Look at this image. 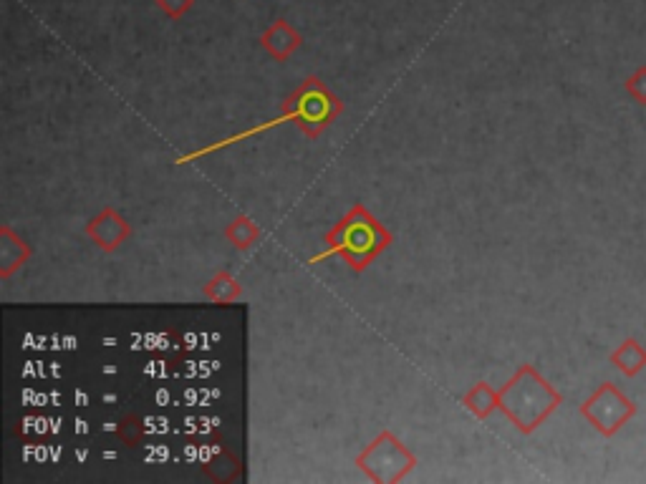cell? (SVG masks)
<instances>
[{"label":"cell","mask_w":646,"mask_h":484,"mask_svg":"<svg viewBox=\"0 0 646 484\" xmlns=\"http://www.w3.org/2000/svg\"><path fill=\"white\" fill-rule=\"evenodd\" d=\"M563 396L525 363L500 389V411L513 421L520 434H533L561 406Z\"/></svg>","instance_id":"obj_1"},{"label":"cell","mask_w":646,"mask_h":484,"mask_svg":"<svg viewBox=\"0 0 646 484\" xmlns=\"http://www.w3.org/2000/svg\"><path fill=\"white\" fill-rule=\"evenodd\" d=\"M326 255H339L346 265L361 273L392 245V232L376 220L364 205H354L326 232Z\"/></svg>","instance_id":"obj_2"},{"label":"cell","mask_w":646,"mask_h":484,"mask_svg":"<svg viewBox=\"0 0 646 484\" xmlns=\"http://www.w3.org/2000/svg\"><path fill=\"white\" fill-rule=\"evenodd\" d=\"M344 104L316 76H308L298 89L283 101V121H291L306 137L316 139L339 119Z\"/></svg>","instance_id":"obj_3"},{"label":"cell","mask_w":646,"mask_h":484,"mask_svg":"<svg viewBox=\"0 0 646 484\" xmlns=\"http://www.w3.org/2000/svg\"><path fill=\"white\" fill-rule=\"evenodd\" d=\"M356 467L371 479V482L387 484L399 482L417 467V457L394 437L389 429L376 434L374 442L356 457Z\"/></svg>","instance_id":"obj_4"},{"label":"cell","mask_w":646,"mask_h":484,"mask_svg":"<svg viewBox=\"0 0 646 484\" xmlns=\"http://www.w3.org/2000/svg\"><path fill=\"white\" fill-rule=\"evenodd\" d=\"M636 406L624 391L614 384H601L594 394L581 404V416L604 437H614L626 421L634 419Z\"/></svg>","instance_id":"obj_5"},{"label":"cell","mask_w":646,"mask_h":484,"mask_svg":"<svg viewBox=\"0 0 646 484\" xmlns=\"http://www.w3.org/2000/svg\"><path fill=\"white\" fill-rule=\"evenodd\" d=\"M86 235L91 237V242H94L96 248H101L104 253H114L122 242L129 240L132 225H129L127 217L119 215L114 207H104L94 220H89Z\"/></svg>","instance_id":"obj_6"},{"label":"cell","mask_w":646,"mask_h":484,"mask_svg":"<svg viewBox=\"0 0 646 484\" xmlns=\"http://www.w3.org/2000/svg\"><path fill=\"white\" fill-rule=\"evenodd\" d=\"M301 43H303L301 33H298L288 21H276L268 31L263 33V36H260V46L271 53L276 61H288V58L298 51Z\"/></svg>","instance_id":"obj_7"},{"label":"cell","mask_w":646,"mask_h":484,"mask_svg":"<svg viewBox=\"0 0 646 484\" xmlns=\"http://www.w3.org/2000/svg\"><path fill=\"white\" fill-rule=\"evenodd\" d=\"M28 258H31V248L11 227H3L0 230V278H8L13 270L26 265Z\"/></svg>","instance_id":"obj_8"},{"label":"cell","mask_w":646,"mask_h":484,"mask_svg":"<svg viewBox=\"0 0 646 484\" xmlns=\"http://www.w3.org/2000/svg\"><path fill=\"white\" fill-rule=\"evenodd\" d=\"M611 363H614L621 374L634 379L636 374H641V371L646 369V348L641 346L636 338H626V341L611 353Z\"/></svg>","instance_id":"obj_9"},{"label":"cell","mask_w":646,"mask_h":484,"mask_svg":"<svg viewBox=\"0 0 646 484\" xmlns=\"http://www.w3.org/2000/svg\"><path fill=\"white\" fill-rule=\"evenodd\" d=\"M462 404H465L477 419H488L495 409H500V391H495L490 384H477L462 396Z\"/></svg>","instance_id":"obj_10"},{"label":"cell","mask_w":646,"mask_h":484,"mask_svg":"<svg viewBox=\"0 0 646 484\" xmlns=\"http://www.w3.org/2000/svg\"><path fill=\"white\" fill-rule=\"evenodd\" d=\"M225 237H228V242L233 245V248L248 250L253 248L255 242H260L263 232H260V227L255 225L248 215H238L228 227H225Z\"/></svg>","instance_id":"obj_11"},{"label":"cell","mask_w":646,"mask_h":484,"mask_svg":"<svg viewBox=\"0 0 646 484\" xmlns=\"http://www.w3.org/2000/svg\"><path fill=\"white\" fill-rule=\"evenodd\" d=\"M243 288H240L238 280L228 273V270H220L210 283L205 285V295L215 303H233V300L240 298Z\"/></svg>","instance_id":"obj_12"},{"label":"cell","mask_w":646,"mask_h":484,"mask_svg":"<svg viewBox=\"0 0 646 484\" xmlns=\"http://www.w3.org/2000/svg\"><path fill=\"white\" fill-rule=\"evenodd\" d=\"M117 437L122 439L127 447H137L144 437V427H142V421H139V416H134V414L124 416V419L119 421Z\"/></svg>","instance_id":"obj_13"},{"label":"cell","mask_w":646,"mask_h":484,"mask_svg":"<svg viewBox=\"0 0 646 484\" xmlns=\"http://www.w3.org/2000/svg\"><path fill=\"white\" fill-rule=\"evenodd\" d=\"M626 94H629L636 104L646 106V66H639V69L626 79Z\"/></svg>","instance_id":"obj_14"},{"label":"cell","mask_w":646,"mask_h":484,"mask_svg":"<svg viewBox=\"0 0 646 484\" xmlns=\"http://www.w3.org/2000/svg\"><path fill=\"white\" fill-rule=\"evenodd\" d=\"M157 6L165 16H170L172 21H177V18H182L192 6H195V0H157Z\"/></svg>","instance_id":"obj_15"}]
</instances>
